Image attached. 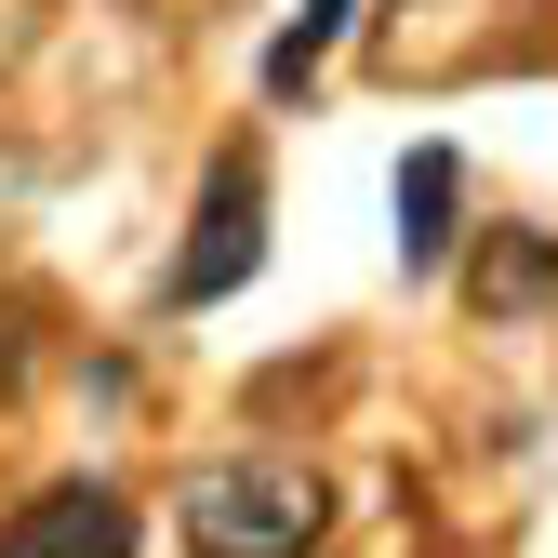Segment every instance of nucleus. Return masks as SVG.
Segmentation results:
<instances>
[{"instance_id": "f257e3e1", "label": "nucleus", "mask_w": 558, "mask_h": 558, "mask_svg": "<svg viewBox=\"0 0 558 558\" xmlns=\"http://www.w3.org/2000/svg\"><path fill=\"white\" fill-rule=\"evenodd\" d=\"M173 532L199 558H306L332 532V493L306 465H266V452H227V465H199L186 493H173Z\"/></svg>"}, {"instance_id": "f03ea898", "label": "nucleus", "mask_w": 558, "mask_h": 558, "mask_svg": "<svg viewBox=\"0 0 558 558\" xmlns=\"http://www.w3.org/2000/svg\"><path fill=\"white\" fill-rule=\"evenodd\" d=\"M253 266H266V160H253V147H227V160H214V186H199V214H186V240H173L160 306H227Z\"/></svg>"}, {"instance_id": "7ed1b4c3", "label": "nucleus", "mask_w": 558, "mask_h": 558, "mask_svg": "<svg viewBox=\"0 0 558 558\" xmlns=\"http://www.w3.org/2000/svg\"><path fill=\"white\" fill-rule=\"evenodd\" d=\"M0 558H133V493L107 478H53L0 519Z\"/></svg>"}, {"instance_id": "20e7f679", "label": "nucleus", "mask_w": 558, "mask_h": 558, "mask_svg": "<svg viewBox=\"0 0 558 558\" xmlns=\"http://www.w3.org/2000/svg\"><path fill=\"white\" fill-rule=\"evenodd\" d=\"M452 199H465V160L452 147H412L399 160V266H452Z\"/></svg>"}, {"instance_id": "39448f33", "label": "nucleus", "mask_w": 558, "mask_h": 558, "mask_svg": "<svg viewBox=\"0 0 558 558\" xmlns=\"http://www.w3.org/2000/svg\"><path fill=\"white\" fill-rule=\"evenodd\" d=\"M465 293H478V319H519V306H545V293H558V240H493Z\"/></svg>"}, {"instance_id": "423d86ee", "label": "nucleus", "mask_w": 558, "mask_h": 558, "mask_svg": "<svg viewBox=\"0 0 558 558\" xmlns=\"http://www.w3.org/2000/svg\"><path fill=\"white\" fill-rule=\"evenodd\" d=\"M345 14H360V0H293V27L266 40V94H306V81H319V53L345 40Z\"/></svg>"}]
</instances>
